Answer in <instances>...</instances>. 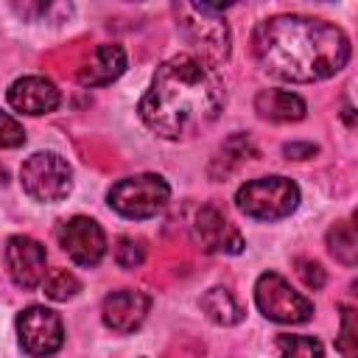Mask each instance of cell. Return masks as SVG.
<instances>
[{
	"instance_id": "cell-2",
	"label": "cell",
	"mask_w": 358,
	"mask_h": 358,
	"mask_svg": "<svg viewBox=\"0 0 358 358\" xmlns=\"http://www.w3.org/2000/svg\"><path fill=\"white\" fill-rule=\"evenodd\" d=\"M224 103L227 90L215 70L196 56L179 53L157 67L137 112L157 137L179 140L218 120Z\"/></svg>"
},
{
	"instance_id": "cell-14",
	"label": "cell",
	"mask_w": 358,
	"mask_h": 358,
	"mask_svg": "<svg viewBox=\"0 0 358 358\" xmlns=\"http://www.w3.org/2000/svg\"><path fill=\"white\" fill-rule=\"evenodd\" d=\"M123 70H126V50L120 45L106 42L92 50V56L78 67L76 78L84 87H103V84H112Z\"/></svg>"
},
{
	"instance_id": "cell-24",
	"label": "cell",
	"mask_w": 358,
	"mask_h": 358,
	"mask_svg": "<svg viewBox=\"0 0 358 358\" xmlns=\"http://www.w3.org/2000/svg\"><path fill=\"white\" fill-rule=\"evenodd\" d=\"M282 154H285V159H308V157L319 154V145H313V143H285Z\"/></svg>"
},
{
	"instance_id": "cell-23",
	"label": "cell",
	"mask_w": 358,
	"mask_h": 358,
	"mask_svg": "<svg viewBox=\"0 0 358 358\" xmlns=\"http://www.w3.org/2000/svg\"><path fill=\"white\" fill-rule=\"evenodd\" d=\"M294 266H296V274H299V280L305 282V288H310V291H319V288L327 282V274H324V268H322L316 260L299 257Z\"/></svg>"
},
{
	"instance_id": "cell-19",
	"label": "cell",
	"mask_w": 358,
	"mask_h": 358,
	"mask_svg": "<svg viewBox=\"0 0 358 358\" xmlns=\"http://www.w3.org/2000/svg\"><path fill=\"white\" fill-rule=\"evenodd\" d=\"M78 291H81V282H78L76 274L67 271V268H53V271H48L45 280H42V294H45L48 299H53V302H67V299H73Z\"/></svg>"
},
{
	"instance_id": "cell-22",
	"label": "cell",
	"mask_w": 358,
	"mask_h": 358,
	"mask_svg": "<svg viewBox=\"0 0 358 358\" xmlns=\"http://www.w3.org/2000/svg\"><path fill=\"white\" fill-rule=\"evenodd\" d=\"M25 143V129L8 112H0V148H20Z\"/></svg>"
},
{
	"instance_id": "cell-6",
	"label": "cell",
	"mask_w": 358,
	"mask_h": 358,
	"mask_svg": "<svg viewBox=\"0 0 358 358\" xmlns=\"http://www.w3.org/2000/svg\"><path fill=\"white\" fill-rule=\"evenodd\" d=\"M22 190L42 204H56L67 199L73 187V168L70 162L56 151H36L31 154L20 168Z\"/></svg>"
},
{
	"instance_id": "cell-1",
	"label": "cell",
	"mask_w": 358,
	"mask_h": 358,
	"mask_svg": "<svg viewBox=\"0 0 358 358\" xmlns=\"http://www.w3.org/2000/svg\"><path fill=\"white\" fill-rule=\"evenodd\" d=\"M252 50L268 76L294 84L324 81L350 62L347 34L327 20L302 14H277L257 22Z\"/></svg>"
},
{
	"instance_id": "cell-3",
	"label": "cell",
	"mask_w": 358,
	"mask_h": 358,
	"mask_svg": "<svg viewBox=\"0 0 358 358\" xmlns=\"http://www.w3.org/2000/svg\"><path fill=\"white\" fill-rule=\"evenodd\" d=\"M227 6L210 3H179L176 17L187 36V42L201 53L207 67H218L229 59V28L221 17Z\"/></svg>"
},
{
	"instance_id": "cell-12",
	"label": "cell",
	"mask_w": 358,
	"mask_h": 358,
	"mask_svg": "<svg viewBox=\"0 0 358 358\" xmlns=\"http://www.w3.org/2000/svg\"><path fill=\"white\" fill-rule=\"evenodd\" d=\"M151 308V296L137 288H120L103 296L101 302V319L115 333H134Z\"/></svg>"
},
{
	"instance_id": "cell-15",
	"label": "cell",
	"mask_w": 358,
	"mask_h": 358,
	"mask_svg": "<svg viewBox=\"0 0 358 358\" xmlns=\"http://www.w3.org/2000/svg\"><path fill=\"white\" fill-rule=\"evenodd\" d=\"M255 112L263 120H271V123H294V120L305 117L308 106H305V101L296 92H288V90H260L255 95Z\"/></svg>"
},
{
	"instance_id": "cell-9",
	"label": "cell",
	"mask_w": 358,
	"mask_h": 358,
	"mask_svg": "<svg viewBox=\"0 0 358 358\" xmlns=\"http://www.w3.org/2000/svg\"><path fill=\"white\" fill-rule=\"evenodd\" d=\"M56 238L67 252V257L78 266H98L101 257L106 255V235L101 224L87 215H73L62 221L56 229Z\"/></svg>"
},
{
	"instance_id": "cell-8",
	"label": "cell",
	"mask_w": 358,
	"mask_h": 358,
	"mask_svg": "<svg viewBox=\"0 0 358 358\" xmlns=\"http://www.w3.org/2000/svg\"><path fill=\"white\" fill-rule=\"evenodd\" d=\"M20 347L34 358H48L64 344V324L56 310L45 305H31L17 316Z\"/></svg>"
},
{
	"instance_id": "cell-4",
	"label": "cell",
	"mask_w": 358,
	"mask_h": 358,
	"mask_svg": "<svg viewBox=\"0 0 358 358\" xmlns=\"http://www.w3.org/2000/svg\"><path fill=\"white\" fill-rule=\"evenodd\" d=\"M299 204V187L285 176H260L238 187L235 207L255 221H280Z\"/></svg>"
},
{
	"instance_id": "cell-18",
	"label": "cell",
	"mask_w": 358,
	"mask_h": 358,
	"mask_svg": "<svg viewBox=\"0 0 358 358\" xmlns=\"http://www.w3.org/2000/svg\"><path fill=\"white\" fill-rule=\"evenodd\" d=\"M277 352H280V358H324V347L319 338L291 336V333L277 336Z\"/></svg>"
},
{
	"instance_id": "cell-16",
	"label": "cell",
	"mask_w": 358,
	"mask_h": 358,
	"mask_svg": "<svg viewBox=\"0 0 358 358\" xmlns=\"http://www.w3.org/2000/svg\"><path fill=\"white\" fill-rule=\"evenodd\" d=\"M199 305H201L204 316H207L210 322L221 324V327H232V324H238V322L243 319L241 305L235 302L232 291H229V288H224V285L210 288V291L201 296V302H199Z\"/></svg>"
},
{
	"instance_id": "cell-20",
	"label": "cell",
	"mask_w": 358,
	"mask_h": 358,
	"mask_svg": "<svg viewBox=\"0 0 358 358\" xmlns=\"http://www.w3.org/2000/svg\"><path fill=\"white\" fill-rule=\"evenodd\" d=\"M336 347L344 358H355L358 352V327H355V310L350 305H341V333L336 338Z\"/></svg>"
},
{
	"instance_id": "cell-11",
	"label": "cell",
	"mask_w": 358,
	"mask_h": 358,
	"mask_svg": "<svg viewBox=\"0 0 358 358\" xmlns=\"http://www.w3.org/2000/svg\"><path fill=\"white\" fill-rule=\"evenodd\" d=\"M193 241L199 243L201 252L207 255H238L243 252V238L241 232L229 224V218L215 207V204H204L196 213L193 221Z\"/></svg>"
},
{
	"instance_id": "cell-17",
	"label": "cell",
	"mask_w": 358,
	"mask_h": 358,
	"mask_svg": "<svg viewBox=\"0 0 358 358\" xmlns=\"http://www.w3.org/2000/svg\"><path fill=\"white\" fill-rule=\"evenodd\" d=\"M327 249L330 255L344 263V266H355L358 260V238H355V229L350 221H338L327 229Z\"/></svg>"
},
{
	"instance_id": "cell-10",
	"label": "cell",
	"mask_w": 358,
	"mask_h": 358,
	"mask_svg": "<svg viewBox=\"0 0 358 358\" xmlns=\"http://www.w3.org/2000/svg\"><path fill=\"white\" fill-rule=\"evenodd\" d=\"M45 263H48V255L39 241H34L28 235H11L6 241V266H8V274L17 288H22V291L39 288L48 274Z\"/></svg>"
},
{
	"instance_id": "cell-21",
	"label": "cell",
	"mask_w": 358,
	"mask_h": 358,
	"mask_svg": "<svg viewBox=\"0 0 358 358\" xmlns=\"http://www.w3.org/2000/svg\"><path fill=\"white\" fill-rule=\"evenodd\" d=\"M143 260H145V243L140 238L123 235L117 241V246H115V263L120 268H137Z\"/></svg>"
},
{
	"instance_id": "cell-5",
	"label": "cell",
	"mask_w": 358,
	"mask_h": 358,
	"mask_svg": "<svg viewBox=\"0 0 358 358\" xmlns=\"http://www.w3.org/2000/svg\"><path fill=\"white\" fill-rule=\"evenodd\" d=\"M168 199H171V187L157 173H134L117 179L106 193L109 207L123 218H134V221L154 218L157 213L165 210Z\"/></svg>"
},
{
	"instance_id": "cell-13",
	"label": "cell",
	"mask_w": 358,
	"mask_h": 358,
	"mask_svg": "<svg viewBox=\"0 0 358 358\" xmlns=\"http://www.w3.org/2000/svg\"><path fill=\"white\" fill-rule=\"evenodd\" d=\"M8 103L22 115H45L53 112L62 101V92L50 78L42 76H22L8 87Z\"/></svg>"
},
{
	"instance_id": "cell-7",
	"label": "cell",
	"mask_w": 358,
	"mask_h": 358,
	"mask_svg": "<svg viewBox=\"0 0 358 358\" xmlns=\"http://www.w3.org/2000/svg\"><path fill=\"white\" fill-rule=\"evenodd\" d=\"M255 305L257 310L280 324H305L313 316V302L294 291L291 282L277 271H263L255 282Z\"/></svg>"
}]
</instances>
